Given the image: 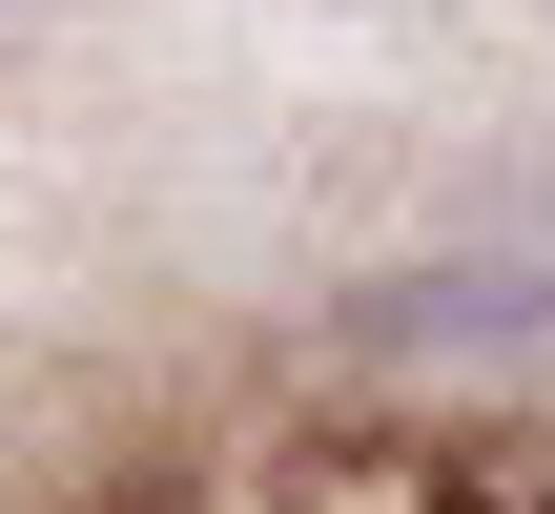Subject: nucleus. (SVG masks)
I'll use <instances>...</instances> for the list:
<instances>
[{
    "label": "nucleus",
    "instance_id": "f257e3e1",
    "mask_svg": "<svg viewBox=\"0 0 555 514\" xmlns=\"http://www.w3.org/2000/svg\"><path fill=\"white\" fill-rule=\"evenodd\" d=\"M350 350L391 371H453V350H555V268H391L350 309Z\"/></svg>",
    "mask_w": 555,
    "mask_h": 514
}]
</instances>
